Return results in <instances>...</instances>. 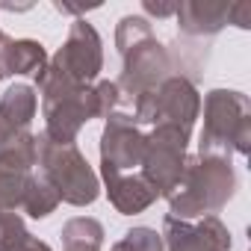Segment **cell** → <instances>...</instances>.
Masks as SVG:
<instances>
[{"label":"cell","mask_w":251,"mask_h":251,"mask_svg":"<svg viewBox=\"0 0 251 251\" xmlns=\"http://www.w3.org/2000/svg\"><path fill=\"white\" fill-rule=\"evenodd\" d=\"M236 192V175L230 160H216V157H186L183 175L177 186L166 195L172 207V219L192 222L204 216H216Z\"/></svg>","instance_id":"cell-1"},{"label":"cell","mask_w":251,"mask_h":251,"mask_svg":"<svg viewBox=\"0 0 251 251\" xmlns=\"http://www.w3.org/2000/svg\"><path fill=\"white\" fill-rule=\"evenodd\" d=\"M36 109H39V98H36V89L27 86V83H15L3 92L0 98V115H3L15 130H27L33 118H36Z\"/></svg>","instance_id":"cell-14"},{"label":"cell","mask_w":251,"mask_h":251,"mask_svg":"<svg viewBox=\"0 0 251 251\" xmlns=\"http://www.w3.org/2000/svg\"><path fill=\"white\" fill-rule=\"evenodd\" d=\"M36 89L42 92V109H45V136L56 145H74L83 124L98 118L95 103V86L77 83L68 74H62L56 65H50L36 77Z\"/></svg>","instance_id":"cell-2"},{"label":"cell","mask_w":251,"mask_h":251,"mask_svg":"<svg viewBox=\"0 0 251 251\" xmlns=\"http://www.w3.org/2000/svg\"><path fill=\"white\" fill-rule=\"evenodd\" d=\"M0 251H53L24 227L18 213H0Z\"/></svg>","instance_id":"cell-16"},{"label":"cell","mask_w":251,"mask_h":251,"mask_svg":"<svg viewBox=\"0 0 251 251\" xmlns=\"http://www.w3.org/2000/svg\"><path fill=\"white\" fill-rule=\"evenodd\" d=\"M56 207H59L56 189H53L42 175H33V180H30V186H27V195H24V201H21V213H27L30 219H48Z\"/></svg>","instance_id":"cell-17"},{"label":"cell","mask_w":251,"mask_h":251,"mask_svg":"<svg viewBox=\"0 0 251 251\" xmlns=\"http://www.w3.org/2000/svg\"><path fill=\"white\" fill-rule=\"evenodd\" d=\"M145 39H154V30H151L148 18H142V15H124L118 21V27H115V48H118V53L130 50L133 45H139Z\"/></svg>","instance_id":"cell-19"},{"label":"cell","mask_w":251,"mask_h":251,"mask_svg":"<svg viewBox=\"0 0 251 251\" xmlns=\"http://www.w3.org/2000/svg\"><path fill=\"white\" fill-rule=\"evenodd\" d=\"M103 245V225L89 216L68 219L62 225V248L65 251H100Z\"/></svg>","instance_id":"cell-15"},{"label":"cell","mask_w":251,"mask_h":251,"mask_svg":"<svg viewBox=\"0 0 251 251\" xmlns=\"http://www.w3.org/2000/svg\"><path fill=\"white\" fill-rule=\"evenodd\" d=\"M145 154V133L127 112H112L100 133V166L115 172H133L142 166Z\"/></svg>","instance_id":"cell-9"},{"label":"cell","mask_w":251,"mask_h":251,"mask_svg":"<svg viewBox=\"0 0 251 251\" xmlns=\"http://www.w3.org/2000/svg\"><path fill=\"white\" fill-rule=\"evenodd\" d=\"M251 151V103L242 92L213 89L204 98V130L198 142L201 157L230 160V154Z\"/></svg>","instance_id":"cell-3"},{"label":"cell","mask_w":251,"mask_h":251,"mask_svg":"<svg viewBox=\"0 0 251 251\" xmlns=\"http://www.w3.org/2000/svg\"><path fill=\"white\" fill-rule=\"evenodd\" d=\"M48 68V50L36 39H3L0 45V71L6 74H42Z\"/></svg>","instance_id":"cell-13"},{"label":"cell","mask_w":251,"mask_h":251,"mask_svg":"<svg viewBox=\"0 0 251 251\" xmlns=\"http://www.w3.org/2000/svg\"><path fill=\"white\" fill-rule=\"evenodd\" d=\"M186 145H189V133L172 124H157L151 127V133L145 136V154H142V177L166 198L180 175H183V163H186Z\"/></svg>","instance_id":"cell-6"},{"label":"cell","mask_w":251,"mask_h":251,"mask_svg":"<svg viewBox=\"0 0 251 251\" xmlns=\"http://www.w3.org/2000/svg\"><path fill=\"white\" fill-rule=\"evenodd\" d=\"M227 24H236L239 30H248L251 27V3H230L227 6Z\"/></svg>","instance_id":"cell-21"},{"label":"cell","mask_w":251,"mask_h":251,"mask_svg":"<svg viewBox=\"0 0 251 251\" xmlns=\"http://www.w3.org/2000/svg\"><path fill=\"white\" fill-rule=\"evenodd\" d=\"M115 251H163V236L154 227H133L127 230L115 245Z\"/></svg>","instance_id":"cell-20"},{"label":"cell","mask_w":251,"mask_h":251,"mask_svg":"<svg viewBox=\"0 0 251 251\" xmlns=\"http://www.w3.org/2000/svg\"><path fill=\"white\" fill-rule=\"evenodd\" d=\"M163 251H230V230L219 216H204L198 222H180L166 216L163 222Z\"/></svg>","instance_id":"cell-10"},{"label":"cell","mask_w":251,"mask_h":251,"mask_svg":"<svg viewBox=\"0 0 251 251\" xmlns=\"http://www.w3.org/2000/svg\"><path fill=\"white\" fill-rule=\"evenodd\" d=\"M21 133H24V130H15L12 124H9L3 115H0V151H6V148H9V145L21 136Z\"/></svg>","instance_id":"cell-23"},{"label":"cell","mask_w":251,"mask_h":251,"mask_svg":"<svg viewBox=\"0 0 251 251\" xmlns=\"http://www.w3.org/2000/svg\"><path fill=\"white\" fill-rule=\"evenodd\" d=\"M100 3H89V6H71V3H53V9L56 12H62V15H83V12H89V9H98Z\"/></svg>","instance_id":"cell-24"},{"label":"cell","mask_w":251,"mask_h":251,"mask_svg":"<svg viewBox=\"0 0 251 251\" xmlns=\"http://www.w3.org/2000/svg\"><path fill=\"white\" fill-rule=\"evenodd\" d=\"M133 121L136 124H172L186 133H192V124L198 121L201 112V95L195 89V83L183 80V77H169L163 80L157 89L139 95L133 100Z\"/></svg>","instance_id":"cell-5"},{"label":"cell","mask_w":251,"mask_h":251,"mask_svg":"<svg viewBox=\"0 0 251 251\" xmlns=\"http://www.w3.org/2000/svg\"><path fill=\"white\" fill-rule=\"evenodd\" d=\"M33 180V172H18L0 163V213H18L21 201L27 195V186Z\"/></svg>","instance_id":"cell-18"},{"label":"cell","mask_w":251,"mask_h":251,"mask_svg":"<svg viewBox=\"0 0 251 251\" xmlns=\"http://www.w3.org/2000/svg\"><path fill=\"white\" fill-rule=\"evenodd\" d=\"M100 177L106 183V195H109V204L121 213V216H133V213H142L148 210L160 192L142 177V172H115L109 166H100Z\"/></svg>","instance_id":"cell-11"},{"label":"cell","mask_w":251,"mask_h":251,"mask_svg":"<svg viewBox=\"0 0 251 251\" xmlns=\"http://www.w3.org/2000/svg\"><path fill=\"white\" fill-rule=\"evenodd\" d=\"M109 251H115V248H109Z\"/></svg>","instance_id":"cell-27"},{"label":"cell","mask_w":251,"mask_h":251,"mask_svg":"<svg viewBox=\"0 0 251 251\" xmlns=\"http://www.w3.org/2000/svg\"><path fill=\"white\" fill-rule=\"evenodd\" d=\"M50 65H56L62 74H68L71 80L86 83V86L92 80H98V74L103 68V45H100L98 30L86 18H77L68 30L65 45L50 56Z\"/></svg>","instance_id":"cell-8"},{"label":"cell","mask_w":251,"mask_h":251,"mask_svg":"<svg viewBox=\"0 0 251 251\" xmlns=\"http://www.w3.org/2000/svg\"><path fill=\"white\" fill-rule=\"evenodd\" d=\"M121 59H124V65H121V77H118L115 86L130 100H136L139 95L157 89L163 80L172 77L169 48L160 45L157 39H145V42L133 45L130 50L121 53Z\"/></svg>","instance_id":"cell-7"},{"label":"cell","mask_w":251,"mask_h":251,"mask_svg":"<svg viewBox=\"0 0 251 251\" xmlns=\"http://www.w3.org/2000/svg\"><path fill=\"white\" fill-rule=\"evenodd\" d=\"M0 80H3V71H0Z\"/></svg>","instance_id":"cell-26"},{"label":"cell","mask_w":251,"mask_h":251,"mask_svg":"<svg viewBox=\"0 0 251 251\" xmlns=\"http://www.w3.org/2000/svg\"><path fill=\"white\" fill-rule=\"evenodd\" d=\"M36 145H39V175L56 189L59 201L71 207H86L98 201L100 180L77 145H56L45 133L36 136Z\"/></svg>","instance_id":"cell-4"},{"label":"cell","mask_w":251,"mask_h":251,"mask_svg":"<svg viewBox=\"0 0 251 251\" xmlns=\"http://www.w3.org/2000/svg\"><path fill=\"white\" fill-rule=\"evenodd\" d=\"M227 6L216 0H183L177 3V27L186 39H213L227 24Z\"/></svg>","instance_id":"cell-12"},{"label":"cell","mask_w":251,"mask_h":251,"mask_svg":"<svg viewBox=\"0 0 251 251\" xmlns=\"http://www.w3.org/2000/svg\"><path fill=\"white\" fill-rule=\"evenodd\" d=\"M3 39H6V36H3V30H0V45H3Z\"/></svg>","instance_id":"cell-25"},{"label":"cell","mask_w":251,"mask_h":251,"mask_svg":"<svg viewBox=\"0 0 251 251\" xmlns=\"http://www.w3.org/2000/svg\"><path fill=\"white\" fill-rule=\"evenodd\" d=\"M142 9L154 18H169L177 12V3H160V0H142Z\"/></svg>","instance_id":"cell-22"}]
</instances>
